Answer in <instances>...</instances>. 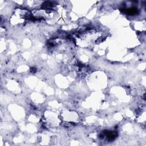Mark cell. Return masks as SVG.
Instances as JSON below:
<instances>
[{
  "label": "cell",
  "mask_w": 146,
  "mask_h": 146,
  "mask_svg": "<svg viewBox=\"0 0 146 146\" xmlns=\"http://www.w3.org/2000/svg\"><path fill=\"white\" fill-rule=\"evenodd\" d=\"M100 35L101 33L95 30H87L78 35L77 42L81 46H90L92 45Z\"/></svg>",
  "instance_id": "cell-1"
},
{
  "label": "cell",
  "mask_w": 146,
  "mask_h": 146,
  "mask_svg": "<svg viewBox=\"0 0 146 146\" xmlns=\"http://www.w3.org/2000/svg\"><path fill=\"white\" fill-rule=\"evenodd\" d=\"M12 21L13 23H22L26 19L30 18V13L25 9H17L13 13Z\"/></svg>",
  "instance_id": "cell-2"
},
{
  "label": "cell",
  "mask_w": 146,
  "mask_h": 146,
  "mask_svg": "<svg viewBox=\"0 0 146 146\" xmlns=\"http://www.w3.org/2000/svg\"><path fill=\"white\" fill-rule=\"evenodd\" d=\"M137 12V9L135 8V7H133V8H130L128 9V10H127V13L128 14H135Z\"/></svg>",
  "instance_id": "cell-3"
}]
</instances>
